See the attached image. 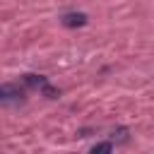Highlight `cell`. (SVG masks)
Here are the masks:
<instances>
[{
    "label": "cell",
    "instance_id": "cell-1",
    "mask_svg": "<svg viewBox=\"0 0 154 154\" xmlns=\"http://www.w3.org/2000/svg\"><path fill=\"white\" fill-rule=\"evenodd\" d=\"M60 24L67 26V29L84 26V24H87V14H84V12H65V14L60 17Z\"/></svg>",
    "mask_w": 154,
    "mask_h": 154
},
{
    "label": "cell",
    "instance_id": "cell-2",
    "mask_svg": "<svg viewBox=\"0 0 154 154\" xmlns=\"http://www.w3.org/2000/svg\"><path fill=\"white\" fill-rule=\"evenodd\" d=\"M0 99L2 101H22L24 99V89H19L17 84H2L0 87Z\"/></svg>",
    "mask_w": 154,
    "mask_h": 154
},
{
    "label": "cell",
    "instance_id": "cell-3",
    "mask_svg": "<svg viewBox=\"0 0 154 154\" xmlns=\"http://www.w3.org/2000/svg\"><path fill=\"white\" fill-rule=\"evenodd\" d=\"M22 82H24L26 87H34V89H43V87L48 84L43 75H24V77H22Z\"/></svg>",
    "mask_w": 154,
    "mask_h": 154
},
{
    "label": "cell",
    "instance_id": "cell-4",
    "mask_svg": "<svg viewBox=\"0 0 154 154\" xmlns=\"http://www.w3.org/2000/svg\"><path fill=\"white\" fill-rule=\"evenodd\" d=\"M89 154H113V144L111 142H99L89 149Z\"/></svg>",
    "mask_w": 154,
    "mask_h": 154
},
{
    "label": "cell",
    "instance_id": "cell-5",
    "mask_svg": "<svg viewBox=\"0 0 154 154\" xmlns=\"http://www.w3.org/2000/svg\"><path fill=\"white\" fill-rule=\"evenodd\" d=\"M41 91H43V94H46V96H48V99H58V89H53V87H51V84H46V87H43V89H41Z\"/></svg>",
    "mask_w": 154,
    "mask_h": 154
}]
</instances>
